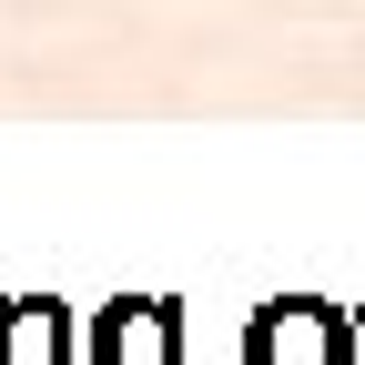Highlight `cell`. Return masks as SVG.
Listing matches in <instances>:
<instances>
[{
  "instance_id": "cell-1",
  "label": "cell",
  "mask_w": 365,
  "mask_h": 365,
  "mask_svg": "<svg viewBox=\"0 0 365 365\" xmlns=\"http://www.w3.org/2000/svg\"><path fill=\"white\" fill-rule=\"evenodd\" d=\"M244 365H355V314L325 294H274L244 325Z\"/></svg>"
},
{
  "instance_id": "cell-2",
  "label": "cell",
  "mask_w": 365,
  "mask_h": 365,
  "mask_svg": "<svg viewBox=\"0 0 365 365\" xmlns=\"http://www.w3.org/2000/svg\"><path fill=\"white\" fill-rule=\"evenodd\" d=\"M81 365H182V304L173 294H122L91 314Z\"/></svg>"
},
{
  "instance_id": "cell-3",
  "label": "cell",
  "mask_w": 365,
  "mask_h": 365,
  "mask_svg": "<svg viewBox=\"0 0 365 365\" xmlns=\"http://www.w3.org/2000/svg\"><path fill=\"white\" fill-rule=\"evenodd\" d=\"M81 365V335L51 294H0V365Z\"/></svg>"
}]
</instances>
